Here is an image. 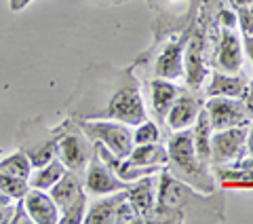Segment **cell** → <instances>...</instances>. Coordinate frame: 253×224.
<instances>
[{"label": "cell", "mask_w": 253, "mask_h": 224, "mask_svg": "<svg viewBox=\"0 0 253 224\" xmlns=\"http://www.w3.org/2000/svg\"><path fill=\"white\" fill-rule=\"evenodd\" d=\"M32 2V0H9V9L11 11H21V9H26V6Z\"/></svg>", "instance_id": "obj_31"}, {"label": "cell", "mask_w": 253, "mask_h": 224, "mask_svg": "<svg viewBox=\"0 0 253 224\" xmlns=\"http://www.w3.org/2000/svg\"><path fill=\"white\" fill-rule=\"evenodd\" d=\"M21 205L34 224H57L59 222V207L55 205L49 190L30 186V190L21 199Z\"/></svg>", "instance_id": "obj_16"}, {"label": "cell", "mask_w": 253, "mask_h": 224, "mask_svg": "<svg viewBox=\"0 0 253 224\" xmlns=\"http://www.w3.org/2000/svg\"><path fill=\"white\" fill-rule=\"evenodd\" d=\"M66 171H68V167L63 165L57 157H53L51 161H46V163L41 165V167H32V173H30L28 182H30L32 188L49 190Z\"/></svg>", "instance_id": "obj_22"}, {"label": "cell", "mask_w": 253, "mask_h": 224, "mask_svg": "<svg viewBox=\"0 0 253 224\" xmlns=\"http://www.w3.org/2000/svg\"><path fill=\"white\" fill-rule=\"evenodd\" d=\"M84 212H86V193H83L76 201L70 203L66 210L59 212V222L61 224H81L84 220Z\"/></svg>", "instance_id": "obj_26"}, {"label": "cell", "mask_w": 253, "mask_h": 224, "mask_svg": "<svg viewBox=\"0 0 253 224\" xmlns=\"http://www.w3.org/2000/svg\"><path fill=\"white\" fill-rule=\"evenodd\" d=\"M0 173H9L15 175V178H21V180H28L30 173H32V163L26 153H21L17 148L15 153L6 155L2 161H0Z\"/></svg>", "instance_id": "obj_23"}, {"label": "cell", "mask_w": 253, "mask_h": 224, "mask_svg": "<svg viewBox=\"0 0 253 224\" xmlns=\"http://www.w3.org/2000/svg\"><path fill=\"white\" fill-rule=\"evenodd\" d=\"M0 188H2L13 201H19L30 190V182L15 178V175H9V173H0Z\"/></svg>", "instance_id": "obj_25"}, {"label": "cell", "mask_w": 253, "mask_h": 224, "mask_svg": "<svg viewBox=\"0 0 253 224\" xmlns=\"http://www.w3.org/2000/svg\"><path fill=\"white\" fill-rule=\"evenodd\" d=\"M163 133H161V127H158L154 121H141L133 127V146L135 144H154V142H161Z\"/></svg>", "instance_id": "obj_24"}, {"label": "cell", "mask_w": 253, "mask_h": 224, "mask_svg": "<svg viewBox=\"0 0 253 224\" xmlns=\"http://www.w3.org/2000/svg\"><path fill=\"white\" fill-rule=\"evenodd\" d=\"M213 70L230 72V74L243 70V41L234 28H221L217 49L213 55Z\"/></svg>", "instance_id": "obj_14"}, {"label": "cell", "mask_w": 253, "mask_h": 224, "mask_svg": "<svg viewBox=\"0 0 253 224\" xmlns=\"http://www.w3.org/2000/svg\"><path fill=\"white\" fill-rule=\"evenodd\" d=\"M6 203H13V199L4 193L2 188H0V205H6Z\"/></svg>", "instance_id": "obj_35"}, {"label": "cell", "mask_w": 253, "mask_h": 224, "mask_svg": "<svg viewBox=\"0 0 253 224\" xmlns=\"http://www.w3.org/2000/svg\"><path fill=\"white\" fill-rule=\"evenodd\" d=\"M76 121L112 118L131 127L146 121V106L133 68L91 66L83 72L78 87L66 104Z\"/></svg>", "instance_id": "obj_1"}, {"label": "cell", "mask_w": 253, "mask_h": 224, "mask_svg": "<svg viewBox=\"0 0 253 224\" xmlns=\"http://www.w3.org/2000/svg\"><path fill=\"white\" fill-rule=\"evenodd\" d=\"M125 197V190H118L112 195H101V199H95L91 205H86L84 220L86 224H114L118 201Z\"/></svg>", "instance_id": "obj_19"}, {"label": "cell", "mask_w": 253, "mask_h": 224, "mask_svg": "<svg viewBox=\"0 0 253 224\" xmlns=\"http://www.w3.org/2000/svg\"><path fill=\"white\" fill-rule=\"evenodd\" d=\"M156 186H158V171L148 173L135 182H129L125 188L126 199L135 207L141 222H152V216L156 210Z\"/></svg>", "instance_id": "obj_12"}, {"label": "cell", "mask_w": 253, "mask_h": 224, "mask_svg": "<svg viewBox=\"0 0 253 224\" xmlns=\"http://www.w3.org/2000/svg\"><path fill=\"white\" fill-rule=\"evenodd\" d=\"M188 43V34L173 36L169 43H165L161 53L154 61V76L167 78V81H177L184 78V49Z\"/></svg>", "instance_id": "obj_11"}, {"label": "cell", "mask_w": 253, "mask_h": 224, "mask_svg": "<svg viewBox=\"0 0 253 224\" xmlns=\"http://www.w3.org/2000/svg\"><path fill=\"white\" fill-rule=\"evenodd\" d=\"M95 4H101V6H118V4H125L129 0H93Z\"/></svg>", "instance_id": "obj_32"}, {"label": "cell", "mask_w": 253, "mask_h": 224, "mask_svg": "<svg viewBox=\"0 0 253 224\" xmlns=\"http://www.w3.org/2000/svg\"><path fill=\"white\" fill-rule=\"evenodd\" d=\"M57 135V127H46L44 118H30L19 125L17 148L28 155L32 167H41L55 157Z\"/></svg>", "instance_id": "obj_5"}, {"label": "cell", "mask_w": 253, "mask_h": 224, "mask_svg": "<svg viewBox=\"0 0 253 224\" xmlns=\"http://www.w3.org/2000/svg\"><path fill=\"white\" fill-rule=\"evenodd\" d=\"M251 81L243 72H221L213 70L209 76V83L205 87V98H245L249 91Z\"/></svg>", "instance_id": "obj_15"}, {"label": "cell", "mask_w": 253, "mask_h": 224, "mask_svg": "<svg viewBox=\"0 0 253 224\" xmlns=\"http://www.w3.org/2000/svg\"><path fill=\"white\" fill-rule=\"evenodd\" d=\"M81 129L86 133L91 142L101 144L112 155L126 159L133 150V129L131 125L112 121V118H91V121H78Z\"/></svg>", "instance_id": "obj_6"}, {"label": "cell", "mask_w": 253, "mask_h": 224, "mask_svg": "<svg viewBox=\"0 0 253 224\" xmlns=\"http://www.w3.org/2000/svg\"><path fill=\"white\" fill-rule=\"evenodd\" d=\"M181 93V87H177L173 81H167V78H154L150 81V98H152V108L156 118L161 121V125L165 123V116H167L169 108L173 106L175 98Z\"/></svg>", "instance_id": "obj_18"}, {"label": "cell", "mask_w": 253, "mask_h": 224, "mask_svg": "<svg viewBox=\"0 0 253 224\" xmlns=\"http://www.w3.org/2000/svg\"><path fill=\"white\" fill-rule=\"evenodd\" d=\"M247 129L249 127H230L211 133V167L236 165L247 157Z\"/></svg>", "instance_id": "obj_7"}, {"label": "cell", "mask_w": 253, "mask_h": 224, "mask_svg": "<svg viewBox=\"0 0 253 224\" xmlns=\"http://www.w3.org/2000/svg\"><path fill=\"white\" fill-rule=\"evenodd\" d=\"M150 6L152 9H158V6H163V4H169V2H179V0H148Z\"/></svg>", "instance_id": "obj_34"}, {"label": "cell", "mask_w": 253, "mask_h": 224, "mask_svg": "<svg viewBox=\"0 0 253 224\" xmlns=\"http://www.w3.org/2000/svg\"><path fill=\"white\" fill-rule=\"evenodd\" d=\"M247 155L253 157V123L249 125V129H247Z\"/></svg>", "instance_id": "obj_33"}, {"label": "cell", "mask_w": 253, "mask_h": 224, "mask_svg": "<svg viewBox=\"0 0 253 224\" xmlns=\"http://www.w3.org/2000/svg\"><path fill=\"white\" fill-rule=\"evenodd\" d=\"M83 186L86 195L101 197V195H112V193H118V190H125L126 182L118 178L97 155H93L89 165L83 171Z\"/></svg>", "instance_id": "obj_9"}, {"label": "cell", "mask_w": 253, "mask_h": 224, "mask_svg": "<svg viewBox=\"0 0 253 224\" xmlns=\"http://www.w3.org/2000/svg\"><path fill=\"white\" fill-rule=\"evenodd\" d=\"M205 41L201 32H194L188 36L186 49H184V78L190 91H199L205 78H207V63H205Z\"/></svg>", "instance_id": "obj_13"}, {"label": "cell", "mask_w": 253, "mask_h": 224, "mask_svg": "<svg viewBox=\"0 0 253 224\" xmlns=\"http://www.w3.org/2000/svg\"><path fill=\"white\" fill-rule=\"evenodd\" d=\"M126 159H129L133 165L158 167V169L167 167V163H169L167 146H163L161 142H154V144H135Z\"/></svg>", "instance_id": "obj_20"}, {"label": "cell", "mask_w": 253, "mask_h": 224, "mask_svg": "<svg viewBox=\"0 0 253 224\" xmlns=\"http://www.w3.org/2000/svg\"><path fill=\"white\" fill-rule=\"evenodd\" d=\"M190 129H192V142H194L196 157H199L203 163L211 165V133H213V127H211L209 114H207V110H205V106L199 112V116H196V121Z\"/></svg>", "instance_id": "obj_21"}, {"label": "cell", "mask_w": 253, "mask_h": 224, "mask_svg": "<svg viewBox=\"0 0 253 224\" xmlns=\"http://www.w3.org/2000/svg\"><path fill=\"white\" fill-rule=\"evenodd\" d=\"M167 155H169V163L165 169L171 175H175L177 180H181L184 184L205 195H211L217 190V180L213 175L211 165L203 163L196 157L192 129L171 131L167 140Z\"/></svg>", "instance_id": "obj_3"}, {"label": "cell", "mask_w": 253, "mask_h": 224, "mask_svg": "<svg viewBox=\"0 0 253 224\" xmlns=\"http://www.w3.org/2000/svg\"><path fill=\"white\" fill-rule=\"evenodd\" d=\"M83 193H84L83 175L76 173V171H70V169L49 188V195H51V199L55 201V205L59 207V212L66 210V207L72 203V201H76V199L81 197Z\"/></svg>", "instance_id": "obj_17"}, {"label": "cell", "mask_w": 253, "mask_h": 224, "mask_svg": "<svg viewBox=\"0 0 253 224\" xmlns=\"http://www.w3.org/2000/svg\"><path fill=\"white\" fill-rule=\"evenodd\" d=\"M57 150L55 157L68 167L70 171L81 173L84 171V167L89 165V161L95 155V144L86 138V133L81 129L76 118H66L59 127H57Z\"/></svg>", "instance_id": "obj_4"}, {"label": "cell", "mask_w": 253, "mask_h": 224, "mask_svg": "<svg viewBox=\"0 0 253 224\" xmlns=\"http://www.w3.org/2000/svg\"><path fill=\"white\" fill-rule=\"evenodd\" d=\"M205 110L209 114L213 131L230 127H249L253 118L241 98H205Z\"/></svg>", "instance_id": "obj_8"}, {"label": "cell", "mask_w": 253, "mask_h": 224, "mask_svg": "<svg viewBox=\"0 0 253 224\" xmlns=\"http://www.w3.org/2000/svg\"><path fill=\"white\" fill-rule=\"evenodd\" d=\"M205 106V98L199 95L196 91H184L175 98L173 102V106L169 108L167 116H165V123L167 125L169 131H181V129H190V127L194 125L196 116H199V112L203 110Z\"/></svg>", "instance_id": "obj_10"}, {"label": "cell", "mask_w": 253, "mask_h": 224, "mask_svg": "<svg viewBox=\"0 0 253 224\" xmlns=\"http://www.w3.org/2000/svg\"><path fill=\"white\" fill-rule=\"evenodd\" d=\"M224 197L217 190L205 195L177 180L165 167L158 171L152 222H224Z\"/></svg>", "instance_id": "obj_2"}, {"label": "cell", "mask_w": 253, "mask_h": 224, "mask_svg": "<svg viewBox=\"0 0 253 224\" xmlns=\"http://www.w3.org/2000/svg\"><path fill=\"white\" fill-rule=\"evenodd\" d=\"M217 21H219L221 28H236L239 26V19H236V11L234 9H219Z\"/></svg>", "instance_id": "obj_28"}, {"label": "cell", "mask_w": 253, "mask_h": 224, "mask_svg": "<svg viewBox=\"0 0 253 224\" xmlns=\"http://www.w3.org/2000/svg\"><path fill=\"white\" fill-rule=\"evenodd\" d=\"M135 222H141V218L137 216L135 207L129 203L126 199V193L125 197L118 201V207H116V216H114V224H135Z\"/></svg>", "instance_id": "obj_27"}, {"label": "cell", "mask_w": 253, "mask_h": 224, "mask_svg": "<svg viewBox=\"0 0 253 224\" xmlns=\"http://www.w3.org/2000/svg\"><path fill=\"white\" fill-rule=\"evenodd\" d=\"M2 155H4V150H2V148H0V157H2Z\"/></svg>", "instance_id": "obj_36"}, {"label": "cell", "mask_w": 253, "mask_h": 224, "mask_svg": "<svg viewBox=\"0 0 253 224\" xmlns=\"http://www.w3.org/2000/svg\"><path fill=\"white\" fill-rule=\"evenodd\" d=\"M13 216H15V203L0 205V224H9V222H13Z\"/></svg>", "instance_id": "obj_29"}, {"label": "cell", "mask_w": 253, "mask_h": 224, "mask_svg": "<svg viewBox=\"0 0 253 224\" xmlns=\"http://www.w3.org/2000/svg\"><path fill=\"white\" fill-rule=\"evenodd\" d=\"M243 43H245V53H247L251 68H253V34H243Z\"/></svg>", "instance_id": "obj_30"}]
</instances>
